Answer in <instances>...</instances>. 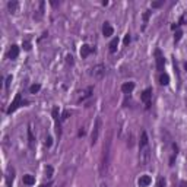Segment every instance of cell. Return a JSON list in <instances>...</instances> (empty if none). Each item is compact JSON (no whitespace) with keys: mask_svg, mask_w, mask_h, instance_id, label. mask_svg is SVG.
Instances as JSON below:
<instances>
[{"mask_svg":"<svg viewBox=\"0 0 187 187\" xmlns=\"http://www.w3.org/2000/svg\"><path fill=\"white\" fill-rule=\"evenodd\" d=\"M111 143H113V132H108L107 139L102 145V155H101V164H99V174L104 177L108 171L110 161H111Z\"/></svg>","mask_w":187,"mask_h":187,"instance_id":"obj_1","label":"cell"},{"mask_svg":"<svg viewBox=\"0 0 187 187\" xmlns=\"http://www.w3.org/2000/svg\"><path fill=\"white\" fill-rule=\"evenodd\" d=\"M151 161V148H149V139L146 132L143 130L140 133V140H139V162L140 165H148Z\"/></svg>","mask_w":187,"mask_h":187,"instance_id":"obj_2","label":"cell"},{"mask_svg":"<svg viewBox=\"0 0 187 187\" xmlns=\"http://www.w3.org/2000/svg\"><path fill=\"white\" fill-rule=\"evenodd\" d=\"M129 42H130V34L127 32V34L124 35V40H123V44H124V45H129Z\"/></svg>","mask_w":187,"mask_h":187,"instance_id":"obj_22","label":"cell"},{"mask_svg":"<svg viewBox=\"0 0 187 187\" xmlns=\"http://www.w3.org/2000/svg\"><path fill=\"white\" fill-rule=\"evenodd\" d=\"M133 89H135V83H133V82H126V83L121 85V91H123V94H132Z\"/></svg>","mask_w":187,"mask_h":187,"instance_id":"obj_10","label":"cell"},{"mask_svg":"<svg viewBox=\"0 0 187 187\" xmlns=\"http://www.w3.org/2000/svg\"><path fill=\"white\" fill-rule=\"evenodd\" d=\"M45 174H47L48 179H51V177H53V167L47 165V167H45Z\"/></svg>","mask_w":187,"mask_h":187,"instance_id":"obj_20","label":"cell"},{"mask_svg":"<svg viewBox=\"0 0 187 187\" xmlns=\"http://www.w3.org/2000/svg\"><path fill=\"white\" fill-rule=\"evenodd\" d=\"M186 70H187V63H186Z\"/></svg>","mask_w":187,"mask_h":187,"instance_id":"obj_35","label":"cell"},{"mask_svg":"<svg viewBox=\"0 0 187 187\" xmlns=\"http://www.w3.org/2000/svg\"><path fill=\"white\" fill-rule=\"evenodd\" d=\"M159 83H161V85H168V83H170V76H168L167 73H161V76H159Z\"/></svg>","mask_w":187,"mask_h":187,"instance_id":"obj_18","label":"cell"},{"mask_svg":"<svg viewBox=\"0 0 187 187\" xmlns=\"http://www.w3.org/2000/svg\"><path fill=\"white\" fill-rule=\"evenodd\" d=\"M40 89H41V85H40V83H34V85H31L29 92H31V94H37Z\"/></svg>","mask_w":187,"mask_h":187,"instance_id":"obj_19","label":"cell"},{"mask_svg":"<svg viewBox=\"0 0 187 187\" xmlns=\"http://www.w3.org/2000/svg\"><path fill=\"white\" fill-rule=\"evenodd\" d=\"M18 6H19V3H18L16 0H12V1L7 3V9H9L10 13H15V12L18 10Z\"/></svg>","mask_w":187,"mask_h":187,"instance_id":"obj_17","label":"cell"},{"mask_svg":"<svg viewBox=\"0 0 187 187\" xmlns=\"http://www.w3.org/2000/svg\"><path fill=\"white\" fill-rule=\"evenodd\" d=\"M151 98H152V89L151 88H146L142 92V95H140V99H142V102H145L146 108H151Z\"/></svg>","mask_w":187,"mask_h":187,"instance_id":"obj_7","label":"cell"},{"mask_svg":"<svg viewBox=\"0 0 187 187\" xmlns=\"http://www.w3.org/2000/svg\"><path fill=\"white\" fill-rule=\"evenodd\" d=\"M101 187H107V186H105V184H102V186H101Z\"/></svg>","mask_w":187,"mask_h":187,"instance_id":"obj_34","label":"cell"},{"mask_svg":"<svg viewBox=\"0 0 187 187\" xmlns=\"http://www.w3.org/2000/svg\"><path fill=\"white\" fill-rule=\"evenodd\" d=\"M164 4V0H161V1H154L152 3V7H159V6H162Z\"/></svg>","mask_w":187,"mask_h":187,"instance_id":"obj_24","label":"cell"},{"mask_svg":"<svg viewBox=\"0 0 187 187\" xmlns=\"http://www.w3.org/2000/svg\"><path fill=\"white\" fill-rule=\"evenodd\" d=\"M51 145H53V139H51V138L48 136V138L45 139V146H47V148H50Z\"/></svg>","mask_w":187,"mask_h":187,"instance_id":"obj_23","label":"cell"},{"mask_svg":"<svg viewBox=\"0 0 187 187\" xmlns=\"http://www.w3.org/2000/svg\"><path fill=\"white\" fill-rule=\"evenodd\" d=\"M23 184H26V186H32V184H35V179H34V176H31V174H25V176H23Z\"/></svg>","mask_w":187,"mask_h":187,"instance_id":"obj_16","label":"cell"},{"mask_svg":"<svg viewBox=\"0 0 187 187\" xmlns=\"http://www.w3.org/2000/svg\"><path fill=\"white\" fill-rule=\"evenodd\" d=\"M66 59H67V63H70V64H73V57H72L70 54H67V57H66Z\"/></svg>","mask_w":187,"mask_h":187,"instance_id":"obj_30","label":"cell"},{"mask_svg":"<svg viewBox=\"0 0 187 187\" xmlns=\"http://www.w3.org/2000/svg\"><path fill=\"white\" fill-rule=\"evenodd\" d=\"M110 53H116L117 51V47H119V37H114L110 42Z\"/></svg>","mask_w":187,"mask_h":187,"instance_id":"obj_14","label":"cell"},{"mask_svg":"<svg viewBox=\"0 0 187 187\" xmlns=\"http://www.w3.org/2000/svg\"><path fill=\"white\" fill-rule=\"evenodd\" d=\"M50 186H51V183H47V184H41L40 187H50Z\"/></svg>","mask_w":187,"mask_h":187,"instance_id":"obj_32","label":"cell"},{"mask_svg":"<svg viewBox=\"0 0 187 187\" xmlns=\"http://www.w3.org/2000/svg\"><path fill=\"white\" fill-rule=\"evenodd\" d=\"M113 32H114L113 26H111L108 22H105V23H104V26H102V34H104V37H111V35H113Z\"/></svg>","mask_w":187,"mask_h":187,"instance_id":"obj_11","label":"cell"},{"mask_svg":"<svg viewBox=\"0 0 187 187\" xmlns=\"http://www.w3.org/2000/svg\"><path fill=\"white\" fill-rule=\"evenodd\" d=\"M23 48L25 50H31V42L26 40V41H23Z\"/></svg>","mask_w":187,"mask_h":187,"instance_id":"obj_25","label":"cell"},{"mask_svg":"<svg viewBox=\"0 0 187 187\" xmlns=\"http://www.w3.org/2000/svg\"><path fill=\"white\" fill-rule=\"evenodd\" d=\"M149 15H151V12H149V10L143 13V20H145V22H148V19H149Z\"/></svg>","mask_w":187,"mask_h":187,"instance_id":"obj_26","label":"cell"},{"mask_svg":"<svg viewBox=\"0 0 187 187\" xmlns=\"http://www.w3.org/2000/svg\"><path fill=\"white\" fill-rule=\"evenodd\" d=\"M101 126H102V120H101V117H97L95 124H94V129H92V133H91V145H95V143H97L98 136H99Z\"/></svg>","mask_w":187,"mask_h":187,"instance_id":"obj_3","label":"cell"},{"mask_svg":"<svg viewBox=\"0 0 187 187\" xmlns=\"http://www.w3.org/2000/svg\"><path fill=\"white\" fill-rule=\"evenodd\" d=\"M10 82H12V75H9V76L6 78V88H9V85H10Z\"/></svg>","mask_w":187,"mask_h":187,"instance_id":"obj_27","label":"cell"},{"mask_svg":"<svg viewBox=\"0 0 187 187\" xmlns=\"http://www.w3.org/2000/svg\"><path fill=\"white\" fill-rule=\"evenodd\" d=\"M18 56H19V47H18L16 44H13V45L10 47L9 53H7V57H9L10 60H16Z\"/></svg>","mask_w":187,"mask_h":187,"instance_id":"obj_9","label":"cell"},{"mask_svg":"<svg viewBox=\"0 0 187 187\" xmlns=\"http://www.w3.org/2000/svg\"><path fill=\"white\" fill-rule=\"evenodd\" d=\"M85 135V130H79V136H83Z\"/></svg>","mask_w":187,"mask_h":187,"instance_id":"obj_33","label":"cell"},{"mask_svg":"<svg viewBox=\"0 0 187 187\" xmlns=\"http://www.w3.org/2000/svg\"><path fill=\"white\" fill-rule=\"evenodd\" d=\"M164 184H165L164 179H159V180H158V184H157V187H164Z\"/></svg>","mask_w":187,"mask_h":187,"instance_id":"obj_29","label":"cell"},{"mask_svg":"<svg viewBox=\"0 0 187 187\" xmlns=\"http://www.w3.org/2000/svg\"><path fill=\"white\" fill-rule=\"evenodd\" d=\"M69 116H70V113H69V111H64V113L61 114V120H66Z\"/></svg>","mask_w":187,"mask_h":187,"instance_id":"obj_28","label":"cell"},{"mask_svg":"<svg viewBox=\"0 0 187 187\" xmlns=\"http://www.w3.org/2000/svg\"><path fill=\"white\" fill-rule=\"evenodd\" d=\"M181 35H183V32H181V31H177V34L174 35V41H176V42H179V41L181 40Z\"/></svg>","mask_w":187,"mask_h":187,"instance_id":"obj_21","label":"cell"},{"mask_svg":"<svg viewBox=\"0 0 187 187\" xmlns=\"http://www.w3.org/2000/svg\"><path fill=\"white\" fill-rule=\"evenodd\" d=\"M179 187H187V181H181V183H180V186Z\"/></svg>","mask_w":187,"mask_h":187,"instance_id":"obj_31","label":"cell"},{"mask_svg":"<svg viewBox=\"0 0 187 187\" xmlns=\"http://www.w3.org/2000/svg\"><path fill=\"white\" fill-rule=\"evenodd\" d=\"M23 102H25V101H22V95H20V94H16L15 99L12 101V104L9 105V108H7V111H6V113H7V114H12V113H13V111H16L20 105H23Z\"/></svg>","mask_w":187,"mask_h":187,"instance_id":"obj_4","label":"cell"},{"mask_svg":"<svg viewBox=\"0 0 187 187\" xmlns=\"http://www.w3.org/2000/svg\"><path fill=\"white\" fill-rule=\"evenodd\" d=\"M91 53H94V48L91 47V45H88V44H83L82 47H80V57L82 59H86Z\"/></svg>","mask_w":187,"mask_h":187,"instance_id":"obj_8","label":"cell"},{"mask_svg":"<svg viewBox=\"0 0 187 187\" xmlns=\"http://www.w3.org/2000/svg\"><path fill=\"white\" fill-rule=\"evenodd\" d=\"M92 76L95 78V79H102L104 78V75H105V66L104 64H97L94 69H92Z\"/></svg>","mask_w":187,"mask_h":187,"instance_id":"obj_6","label":"cell"},{"mask_svg":"<svg viewBox=\"0 0 187 187\" xmlns=\"http://www.w3.org/2000/svg\"><path fill=\"white\" fill-rule=\"evenodd\" d=\"M155 61H157V69L162 73L164 72V66H165V59H164V56H162L159 48L155 50Z\"/></svg>","mask_w":187,"mask_h":187,"instance_id":"obj_5","label":"cell"},{"mask_svg":"<svg viewBox=\"0 0 187 187\" xmlns=\"http://www.w3.org/2000/svg\"><path fill=\"white\" fill-rule=\"evenodd\" d=\"M92 92H94V86H88V88H86V91L83 92V95L80 97V99H79V102H82V101H85L86 98H89V97L92 95Z\"/></svg>","mask_w":187,"mask_h":187,"instance_id":"obj_15","label":"cell"},{"mask_svg":"<svg viewBox=\"0 0 187 187\" xmlns=\"http://www.w3.org/2000/svg\"><path fill=\"white\" fill-rule=\"evenodd\" d=\"M138 184H139V187H148L151 184V177L149 176H140Z\"/></svg>","mask_w":187,"mask_h":187,"instance_id":"obj_12","label":"cell"},{"mask_svg":"<svg viewBox=\"0 0 187 187\" xmlns=\"http://www.w3.org/2000/svg\"><path fill=\"white\" fill-rule=\"evenodd\" d=\"M28 145H29V149H31V151L35 149V138H34L31 129H28Z\"/></svg>","mask_w":187,"mask_h":187,"instance_id":"obj_13","label":"cell"}]
</instances>
